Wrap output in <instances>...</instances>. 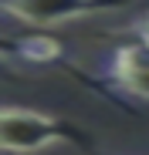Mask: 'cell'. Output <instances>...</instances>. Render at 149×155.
I'll return each mask as SVG.
<instances>
[{"label":"cell","mask_w":149,"mask_h":155,"mask_svg":"<svg viewBox=\"0 0 149 155\" xmlns=\"http://www.w3.org/2000/svg\"><path fill=\"white\" fill-rule=\"evenodd\" d=\"M105 78L122 94L149 101V41L132 37L129 44H119L105 61Z\"/></svg>","instance_id":"obj_3"},{"label":"cell","mask_w":149,"mask_h":155,"mask_svg":"<svg viewBox=\"0 0 149 155\" xmlns=\"http://www.w3.org/2000/svg\"><path fill=\"white\" fill-rule=\"evenodd\" d=\"M68 142H78V132L68 121L34 108L0 105V152L4 155H31Z\"/></svg>","instance_id":"obj_1"},{"label":"cell","mask_w":149,"mask_h":155,"mask_svg":"<svg viewBox=\"0 0 149 155\" xmlns=\"http://www.w3.org/2000/svg\"><path fill=\"white\" fill-rule=\"evenodd\" d=\"M115 7H122V0H0V14L31 24V27H58V24Z\"/></svg>","instance_id":"obj_2"},{"label":"cell","mask_w":149,"mask_h":155,"mask_svg":"<svg viewBox=\"0 0 149 155\" xmlns=\"http://www.w3.org/2000/svg\"><path fill=\"white\" fill-rule=\"evenodd\" d=\"M10 54L14 61H27V64H54L64 58V44L54 41L51 34H24V37H10Z\"/></svg>","instance_id":"obj_4"},{"label":"cell","mask_w":149,"mask_h":155,"mask_svg":"<svg viewBox=\"0 0 149 155\" xmlns=\"http://www.w3.org/2000/svg\"><path fill=\"white\" fill-rule=\"evenodd\" d=\"M136 37H142V41H149V17H142V20L136 24Z\"/></svg>","instance_id":"obj_6"},{"label":"cell","mask_w":149,"mask_h":155,"mask_svg":"<svg viewBox=\"0 0 149 155\" xmlns=\"http://www.w3.org/2000/svg\"><path fill=\"white\" fill-rule=\"evenodd\" d=\"M0 74H14V54L4 41H0Z\"/></svg>","instance_id":"obj_5"}]
</instances>
